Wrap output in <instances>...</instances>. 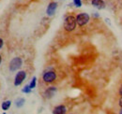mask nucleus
<instances>
[{"mask_svg": "<svg viewBox=\"0 0 122 114\" xmlns=\"http://www.w3.org/2000/svg\"><path fill=\"white\" fill-rule=\"evenodd\" d=\"M31 91H32V89L30 88L29 84L25 85L23 89H22V92H23L24 94H29V93H31Z\"/></svg>", "mask_w": 122, "mask_h": 114, "instance_id": "ddd939ff", "label": "nucleus"}, {"mask_svg": "<svg viewBox=\"0 0 122 114\" xmlns=\"http://www.w3.org/2000/svg\"><path fill=\"white\" fill-rule=\"evenodd\" d=\"M91 5L96 8L97 10H104L106 8V5H105V2L103 0H91Z\"/></svg>", "mask_w": 122, "mask_h": 114, "instance_id": "6e6552de", "label": "nucleus"}, {"mask_svg": "<svg viewBox=\"0 0 122 114\" xmlns=\"http://www.w3.org/2000/svg\"><path fill=\"white\" fill-rule=\"evenodd\" d=\"M56 80V73L54 70L45 71L42 75V81L45 83H53Z\"/></svg>", "mask_w": 122, "mask_h": 114, "instance_id": "20e7f679", "label": "nucleus"}, {"mask_svg": "<svg viewBox=\"0 0 122 114\" xmlns=\"http://www.w3.org/2000/svg\"><path fill=\"white\" fill-rule=\"evenodd\" d=\"M56 9H57V3L56 2H51L49 3L47 9H46V14L49 17H52L54 16L56 11Z\"/></svg>", "mask_w": 122, "mask_h": 114, "instance_id": "423d86ee", "label": "nucleus"}, {"mask_svg": "<svg viewBox=\"0 0 122 114\" xmlns=\"http://www.w3.org/2000/svg\"><path fill=\"white\" fill-rule=\"evenodd\" d=\"M25 78H26V72L24 71V70L18 71V73L16 74L15 78H14V85L20 86L24 82V81L25 80Z\"/></svg>", "mask_w": 122, "mask_h": 114, "instance_id": "39448f33", "label": "nucleus"}, {"mask_svg": "<svg viewBox=\"0 0 122 114\" xmlns=\"http://www.w3.org/2000/svg\"><path fill=\"white\" fill-rule=\"evenodd\" d=\"M67 112V108L64 105H59L56 106L54 109H53V113L54 114H65Z\"/></svg>", "mask_w": 122, "mask_h": 114, "instance_id": "1a4fd4ad", "label": "nucleus"}, {"mask_svg": "<svg viewBox=\"0 0 122 114\" xmlns=\"http://www.w3.org/2000/svg\"><path fill=\"white\" fill-rule=\"evenodd\" d=\"M1 62H2V56L0 55V64H1Z\"/></svg>", "mask_w": 122, "mask_h": 114, "instance_id": "6ab92c4d", "label": "nucleus"}, {"mask_svg": "<svg viewBox=\"0 0 122 114\" xmlns=\"http://www.w3.org/2000/svg\"><path fill=\"white\" fill-rule=\"evenodd\" d=\"M119 113L122 114V109H120V111H119Z\"/></svg>", "mask_w": 122, "mask_h": 114, "instance_id": "aec40b11", "label": "nucleus"}, {"mask_svg": "<svg viewBox=\"0 0 122 114\" xmlns=\"http://www.w3.org/2000/svg\"><path fill=\"white\" fill-rule=\"evenodd\" d=\"M36 85H37V78L36 77H33L32 80H31L30 83H29V86H30L31 89L33 90L34 88H36Z\"/></svg>", "mask_w": 122, "mask_h": 114, "instance_id": "f8f14e48", "label": "nucleus"}, {"mask_svg": "<svg viewBox=\"0 0 122 114\" xmlns=\"http://www.w3.org/2000/svg\"><path fill=\"white\" fill-rule=\"evenodd\" d=\"M23 66V59L21 57H14L12 60H10L9 65V69L10 72H15L19 70Z\"/></svg>", "mask_w": 122, "mask_h": 114, "instance_id": "f03ea898", "label": "nucleus"}, {"mask_svg": "<svg viewBox=\"0 0 122 114\" xmlns=\"http://www.w3.org/2000/svg\"><path fill=\"white\" fill-rule=\"evenodd\" d=\"M90 20V16L86 13V12H82V13H79V14L76 16V21H77V24L79 26H85L86 24H88Z\"/></svg>", "mask_w": 122, "mask_h": 114, "instance_id": "7ed1b4c3", "label": "nucleus"}, {"mask_svg": "<svg viewBox=\"0 0 122 114\" xmlns=\"http://www.w3.org/2000/svg\"><path fill=\"white\" fill-rule=\"evenodd\" d=\"M25 99L24 97H19V98H17V99L15 100V106L18 109L22 108V107L25 105Z\"/></svg>", "mask_w": 122, "mask_h": 114, "instance_id": "9d476101", "label": "nucleus"}, {"mask_svg": "<svg viewBox=\"0 0 122 114\" xmlns=\"http://www.w3.org/2000/svg\"><path fill=\"white\" fill-rule=\"evenodd\" d=\"M56 92H57L56 87H54V86L48 87L45 91H44V94H43V95H44V97L47 98V99H50V98H52V97L56 95Z\"/></svg>", "mask_w": 122, "mask_h": 114, "instance_id": "0eeeda50", "label": "nucleus"}, {"mask_svg": "<svg viewBox=\"0 0 122 114\" xmlns=\"http://www.w3.org/2000/svg\"><path fill=\"white\" fill-rule=\"evenodd\" d=\"M73 5L76 8H81L82 7V0H73Z\"/></svg>", "mask_w": 122, "mask_h": 114, "instance_id": "4468645a", "label": "nucleus"}, {"mask_svg": "<svg viewBox=\"0 0 122 114\" xmlns=\"http://www.w3.org/2000/svg\"><path fill=\"white\" fill-rule=\"evenodd\" d=\"M118 94H119V95H121V96H122V85L120 86V88H119V91H118Z\"/></svg>", "mask_w": 122, "mask_h": 114, "instance_id": "a211bd4d", "label": "nucleus"}, {"mask_svg": "<svg viewBox=\"0 0 122 114\" xmlns=\"http://www.w3.org/2000/svg\"><path fill=\"white\" fill-rule=\"evenodd\" d=\"M92 16H93L94 18H99V17H100V15L98 14L97 12H96V13H93V15H92Z\"/></svg>", "mask_w": 122, "mask_h": 114, "instance_id": "f3484780", "label": "nucleus"}, {"mask_svg": "<svg viewBox=\"0 0 122 114\" xmlns=\"http://www.w3.org/2000/svg\"><path fill=\"white\" fill-rule=\"evenodd\" d=\"M118 105H119V107L122 109V96L120 97V99H119V101H118Z\"/></svg>", "mask_w": 122, "mask_h": 114, "instance_id": "dca6fc26", "label": "nucleus"}, {"mask_svg": "<svg viewBox=\"0 0 122 114\" xmlns=\"http://www.w3.org/2000/svg\"><path fill=\"white\" fill-rule=\"evenodd\" d=\"M3 45H4V40H3V39L0 38V49H2Z\"/></svg>", "mask_w": 122, "mask_h": 114, "instance_id": "2eb2a0df", "label": "nucleus"}, {"mask_svg": "<svg viewBox=\"0 0 122 114\" xmlns=\"http://www.w3.org/2000/svg\"><path fill=\"white\" fill-rule=\"evenodd\" d=\"M11 106V101L10 100H7V101H4L1 105V108L3 110H9V109L10 108Z\"/></svg>", "mask_w": 122, "mask_h": 114, "instance_id": "9b49d317", "label": "nucleus"}, {"mask_svg": "<svg viewBox=\"0 0 122 114\" xmlns=\"http://www.w3.org/2000/svg\"><path fill=\"white\" fill-rule=\"evenodd\" d=\"M64 29L66 32H72L74 31L77 26V21H76V17H74L73 15H68L66 16L65 20H64Z\"/></svg>", "mask_w": 122, "mask_h": 114, "instance_id": "f257e3e1", "label": "nucleus"}]
</instances>
